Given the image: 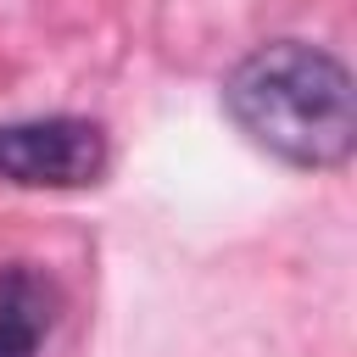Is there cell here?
Listing matches in <instances>:
<instances>
[{"label":"cell","mask_w":357,"mask_h":357,"mask_svg":"<svg viewBox=\"0 0 357 357\" xmlns=\"http://www.w3.org/2000/svg\"><path fill=\"white\" fill-rule=\"evenodd\" d=\"M223 112L257 151L290 167H340L357 145L351 73L307 39H268L240 56L223 78Z\"/></svg>","instance_id":"6da1fadb"},{"label":"cell","mask_w":357,"mask_h":357,"mask_svg":"<svg viewBox=\"0 0 357 357\" xmlns=\"http://www.w3.org/2000/svg\"><path fill=\"white\" fill-rule=\"evenodd\" d=\"M112 151L89 117H17L0 123V184L17 190H84L106 173Z\"/></svg>","instance_id":"7a4b0ae2"},{"label":"cell","mask_w":357,"mask_h":357,"mask_svg":"<svg viewBox=\"0 0 357 357\" xmlns=\"http://www.w3.org/2000/svg\"><path fill=\"white\" fill-rule=\"evenodd\" d=\"M56 284L33 262H6L0 268V357H33L50 329H56Z\"/></svg>","instance_id":"3957f363"}]
</instances>
